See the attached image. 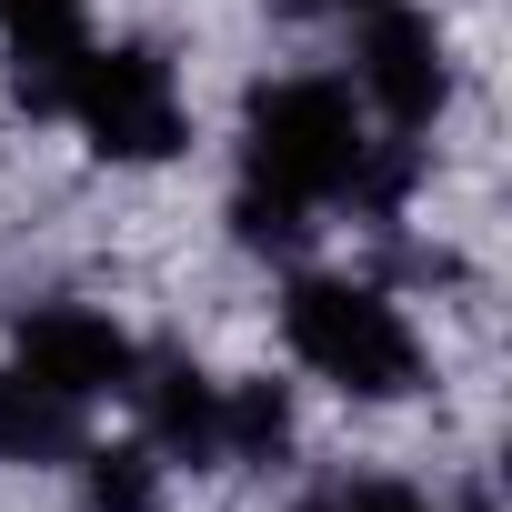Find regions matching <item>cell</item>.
I'll return each instance as SVG.
<instances>
[{"instance_id":"1","label":"cell","mask_w":512,"mask_h":512,"mask_svg":"<svg viewBox=\"0 0 512 512\" xmlns=\"http://www.w3.org/2000/svg\"><path fill=\"white\" fill-rule=\"evenodd\" d=\"M282 332H292V352H302L322 382H342L352 402H402V392L422 382L412 322H402L382 292H362V282H292Z\"/></svg>"},{"instance_id":"2","label":"cell","mask_w":512,"mask_h":512,"mask_svg":"<svg viewBox=\"0 0 512 512\" xmlns=\"http://www.w3.org/2000/svg\"><path fill=\"white\" fill-rule=\"evenodd\" d=\"M241 151H251V181L262 191L332 201L352 181V161H362L352 91H332V81H262L251 91V121H241Z\"/></svg>"},{"instance_id":"3","label":"cell","mask_w":512,"mask_h":512,"mask_svg":"<svg viewBox=\"0 0 512 512\" xmlns=\"http://www.w3.org/2000/svg\"><path fill=\"white\" fill-rule=\"evenodd\" d=\"M61 111L91 131L101 161H171V151L191 141V121H181V81H171V61L141 51V41H121V51H81Z\"/></svg>"},{"instance_id":"4","label":"cell","mask_w":512,"mask_h":512,"mask_svg":"<svg viewBox=\"0 0 512 512\" xmlns=\"http://www.w3.org/2000/svg\"><path fill=\"white\" fill-rule=\"evenodd\" d=\"M21 372H41V382L71 392V402H101V392H131L141 352H131L121 322H101V312H81V302H51V312L21 322Z\"/></svg>"},{"instance_id":"5","label":"cell","mask_w":512,"mask_h":512,"mask_svg":"<svg viewBox=\"0 0 512 512\" xmlns=\"http://www.w3.org/2000/svg\"><path fill=\"white\" fill-rule=\"evenodd\" d=\"M362 91L402 121V131H422L442 101H452V61H442V31L422 21V11H382L362 21Z\"/></svg>"},{"instance_id":"6","label":"cell","mask_w":512,"mask_h":512,"mask_svg":"<svg viewBox=\"0 0 512 512\" xmlns=\"http://www.w3.org/2000/svg\"><path fill=\"white\" fill-rule=\"evenodd\" d=\"M131 392H141V412H151V452H171V462H191V472L221 462V382H211V372L161 362V372L131 382Z\"/></svg>"},{"instance_id":"7","label":"cell","mask_w":512,"mask_h":512,"mask_svg":"<svg viewBox=\"0 0 512 512\" xmlns=\"http://www.w3.org/2000/svg\"><path fill=\"white\" fill-rule=\"evenodd\" d=\"M71 452H81V402L11 362L0 372V462H71Z\"/></svg>"},{"instance_id":"8","label":"cell","mask_w":512,"mask_h":512,"mask_svg":"<svg viewBox=\"0 0 512 512\" xmlns=\"http://www.w3.org/2000/svg\"><path fill=\"white\" fill-rule=\"evenodd\" d=\"M282 452H292L282 382H231L221 392V462H282Z\"/></svg>"},{"instance_id":"9","label":"cell","mask_w":512,"mask_h":512,"mask_svg":"<svg viewBox=\"0 0 512 512\" xmlns=\"http://www.w3.org/2000/svg\"><path fill=\"white\" fill-rule=\"evenodd\" d=\"M81 512H161V452L151 442H111L81 462Z\"/></svg>"},{"instance_id":"10","label":"cell","mask_w":512,"mask_h":512,"mask_svg":"<svg viewBox=\"0 0 512 512\" xmlns=\"http://www.w3.org/2000/svg\"><path fill=\"white\" fill-rule=\"evenodd\" d=\"M302 211H312V201H292V191H262V181H251V191L231 201V231H241L251 251H302V231H312Z\"/></svg>"},{"instance_id":"11","label":"cell","mask_w":512,"mask_h":512,"mask_svg":"<svg viewBox=\"0 0 512 512\" xmlns=\"http://www.w3.org/2000/svg\"><path fill=\"white\" fill-rule=\"evenodd\" d=\"M81 11L91 0H0V31L11 41H81Z\"/></svg>"},{"instance_id":"12","label":"cell","mask_w":512,"mask_h":512,"mask_svg":"<svg viewBox=\"0 0 512 512\" xmlns=\"http://www.w3.org/2000/svg\"><path fill=\"white\" fill-rule=\"evenodd\" d=\"M342 512H432L422 492H392V482H372V492H342Z\"/></svg>"},{"instance_id":"13","label":"cell","mask_w":512,"mask_h":512,"mask_svg":"<svg viewBox=\"0 0 512 512\" xmlns=\"http://www.w3.org/2000/svg\"><path fill=\"white\" fill-rule=\"evenodd\" d=\"M312 11H382V0H312Z\"/></svg>"}]
</instances>
